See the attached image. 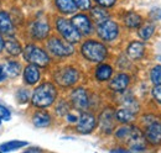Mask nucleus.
Masks as SVG:
<instances>
[{
  "mask_svg": "<svg viewBox=\"0 0 161 153\" xmlns=\"http://www.w3.org/2000/svg\"><path fill=\"white\" fill-rule=\"evenodd\" d=\"M56 98H57L56 87L50 82H45L34 90L31 103L35 108L46 109L50 108L56 101Z\"/></svg>",
  "mask_w": 161,
  "mask_h": 153,
  "instance_id": "1",
  "label": "nucleus"
},
{
  "mask_svg": "<svg viewBox=\"0 0 161 153\" xmlns=\"http://www.w3.org/2000/svg\"><path fill=\"white\" fill-rule=\"evenodd\" d=\"M82 56L89 62L101 63L108 57V48L104 43L96 40H87L80 46Z\"/></svg>",
  "mask_w": 161,
  "mask_h": 153,
  "instance_id": "2",
  "label": "nucleus"
},
{
  "mask_svg": "<svg viewBox=\"0 0 161 153\" xmlns=\"http://www.w3.org/2000/svg\"><path fill=\"white\" fill-rule=\"evenodd\" d=\"M144 136L149 145L161 146V120L156 116H145L144 119Z\"/></svg>",
  "mask_w": 161,
  "mask_h": 153,
  "instance_id": "3",
  "label": "nucleus"
},
{
  "mask_svg": "<svg viewBox=\"0 0 161 153\" xmlns=\"http://www.w3.org/2000/svg\"><path fill=\"white\" fill-rule=\"evenodd\" d=\"M53 79L57 85L62 88H69L80 80V72L72 66H64L53 73Z\"/></svg>",
  "mask_w": 161,
  "mask_h": 153,
  "instance_id": "4",
  "label": "nucleus"
},
{
  "mask_svg": "<svg viewBox=\"0 0 161 153\" xmlns=\"http://www.w3.org/2000/svg\"><path fill=\"white\" fill-rule=\"evenodd\" d=\"M55 24H56V30L58 31V34L62 36L63 40H66L67 42L72 45L78 43L80 41L82 35L69 20L64 19V18H57Z\"/></svg>",
  "mask_w": 161,
  "mask_h": 153,
  "instance_id": "5",
  "label": "nucleus"
},
{
  "mask_svg": "<svg viewBox=\"0 0 161 153\" xmlns=\"http://www.w3.org/2000/svg\"><path fill=\"white\" fill-rule=\"evenodd\" d=\"M24 59L27 61L31 64H35L37 67H47L50 64V56L46 53L45 50L35 45H27L24 51Z\"/></svg>",
  "mask_w": 161,
  "mask_h": 153,
  "instance_id": "6",
  "label": "nucleus"
},
{
  "mask_svg": "<svg viewBox=\"0 0 161 153\" xmlns=\"http://www.w3.org/2000/svg\"><path fill=\"white\" fill-rule=\"evenodd\" d=\"M47 50L55 57L66 58L75 53V47L72 43L67 42L66 40L58 37H50L47 41Z\"/></svg>",
  "mask_w": 161,
  "mask_h": 153,
  "instance_id": "7",
  "label": "nucleus"
},
{
  "mask_svg": "<svg viewBox=\"0 0 161 153\" xmlns=\"http://www.w3.org/2000/svg\"><path fill=\"white\" fill-rule=\"evenodd\" d=\"M125 142L129 146V151H131V152L145 151L146 146H147V142L145 140L144 132L139 127H136L134 125H130V131H129L128 137L125 138Z\"/></svg>",
  "mask_w": 161,
  "mask_h": 153,
  "instance_id": "8",
  "label": "nucleus"
},
{
  "mask_svg": "<svg viewBox=\"0 0 161 153\" xmlns=\"http://www.w3.org/2000/svg\"><path fill=\"white\" fill-rule=\"evenodd\" d=\"M97 35L104 42H112L119 36V25L109 19L97 24Z\"/></svg>",
  "mask_w": 161,
  "mask_h": 153,
  "instance_id": "9",
  "label": "nucleus"
},
{
  "mask_svg": "<svg viewBox=\"0 0 161 153\" xmlns=\"http://www.w3.org/2000/svg\"><path fill=\"white\" fill-rule=\"evenodd\" d=\"M97 127V119L92 113L88 111H82L80 115L78 120H77V125H76V131L80 135H88L92 134L94 131V129Z\"/></svg>",
  "mask_w": 161,
  "mask_h": 153,
  "instance_id": "10",
  "label": "nucleus"
},
{
  "mask_svg": "<svg viewBox=\"0 0 161 153\" xmlns=\"http://www.w3.org/2000/svg\"><path fill=\"white\" fill-rule=\"evenodd\" d=\"M69 98H71V104L73 105L75 109H77L80 111H84L89 108L91 100H89V93L87 89L78 87L71 93Z\"/></svg>",
  "mask_w": 161,
  "mask_h": 153,
  "instance_id": "11",
  "label": "nucleus"
},
{
  "mask_svg": "<svg viewBox=\"0 0 161 153\" xmlns=\"http://www.w3.org/2000/svg\"><path fill=\"white\" fill-rule=\"evenodd\" d=\"M99 127L105 135H110L115 127V111L112 108H105L99 115Z\"/></svg>",
  "mask_w": 161,
  "mask_h": 153,
  "instance_id": "12",
  "label": "nucleus"
},
{
  "mask_svg": "<svg viewBox=\"0 0 161 153\" xmlns=\"http://www.w3.org/2000/svg\"><path fill=\"white\" fill-rule=\"evenodd\" d=\"M71 22L73 24V26L78 30L80 35L83 36H89L93 32V24L89 16H87L86 14H76L72 19Z\"/></svg>",
  "mask_w": 161,
  "mask_h": 153,
  "instance_id": "13",
  "label": "nucleus"
},
{
  "mask_svg": "<svg viewBox=\"0 0 161 153\" xmlns=\"http://www.w3.org/2000/svg\"><path fill=\"white\" fill-rule=\"evenodd\" d=\"M130 84V76L126 73H118L117 76H114L112 78L110 83H109V89L117 93H121L125 92L126 88Z\"/></svg>",
  "mask_w": 161,
  "mask_h": 153,
  "instance_id": "14",
  "label": "nucleus"
},
{
  "mask_svg": "<svg viewBox=\"0 0 161 153\" xmlns=\"http://www.w3.org/2000/svg\"><path fill=\"white\" fill-rule=\"evenodd\" d=\"M50 34V25L46 20H36L31 26V35L36 40H45Z\"/></svg>",
  "mask_w": 161,
  "mask_h": 153,
  "instance_id": "15",
  "label": "nucleus"
},
{
  "mask_svg": "<svg viewBox=\"0 0 161 153\" xmlns=\"http://www.w3.org/2000/svg\"><path fill=\"white\" fill-rule=\"evenodd\" d=\"M145 45L144 42L141 41H133L128 45V48H126V55L128 57L133 61H139L141 58L144 57L145 55Z\"/></svg>",
  "mask_w": 161,
  "mask_h": 153,
  "instance_id": "16",
  "label": "nucleus"
},
{
  "mask_svg": "<svg viewBox=\"0 0 161 153\" xmlns=\"http://www.w3.org/2000/svg\"><path fill=\"white\" fill-rule=\"evenodd\" d=\"M40 78H41V73L37 66L30 63L25 68V71H24V80H25L26 84L34 85V84H36L40 80Z\"/></svg>",
  "mask_w": 161,
  "mask_h": 153,
  "instance_id": "17",
  "label": "nucleus"
},
{
  "mask_svg": "<svg viewBox=\"0 0 161 153\" xmlns=\"http://www.w3.org/2000/svg\"><path fill=\"white\" fill-rule=\"evenodd\" d=\"M55 5L61 14H64V15L75 14L78 10V8L73 0H55Z\"/></svg>",
  "mask_w": 161,
  "mask_h": 153,
  "instance_id": "18",
  "label": "nucleus"
},
{
  "mask_svg": "<svg viewBox=\"0 0 161 153\" xmlns=\"http://www.w3.org/2000/svg\"><path fill=\"white\" fill-rule=\"evenodd\" d=\"M94 76H96V79L98 82H107V80H109L112 78V76H113V68H112L110 64L102 63V64H99L96 68Z\"/></svg>",
  "mask_w": 161,
  "mask_h": 153,
  "instance_id": "19",
  "label": "nucleus"
},
{
  "mask_svg": "<svg viewBox=\"0 0 161 153\" xmlns=\"http://www.w3.org/2000/svg\"><path fill=\"white\" fill-rule=\"evenodd\" d=\"M123 22L128 29H139L140 25L142 24V18L139 14L130 11L123 16Z\"/></svg>",
  "mask_w": 161,
  "mask_h": 153,
  "instance_id": "20",
  "label": "nucleus"
},
{
  "mask_svg": "<svg viewBox=\"0 0 161 153\" xmlns=\"http://www.w3.org/2000/svg\"><path fill=\"white\" fill-rule=\"evenodd\" d=\"M0 32L8 36H11L14 34V26L11 19L5 11H0Z\"/></svg>",
  "mask_w": 161,
  "mask_h": 153,
  "instance_id": "21",
  "label": "nucleus"
},
{
  "mask_svg": "<svg viewBox=\"0 0 161 153\" xmlns=\"http://www.w3.org/2000/svg\"><path fill=\"white\" fill-rule=\"evenodd\" d=\"M32 122L39 129L48 127L51 125V115L46 111H37L32 116Z\"/></svg>",
  "mask_w": 161,
  "mask_h": 153,
  "instance_id": "22",
  "label": "nucleus"
},
{
  "mask_svg": "<svg viewBox=\"0 0 161 153\" xmlns=\"http://www.w3.org/2000/svg\"><path fill=\"white\" fill-rule=\"evenodd\" d=\"M135 115L136 114H134L133 111L123 106L115 111V120L119 121L120 124H130L135 120Z\"/></svg>",
  "mask_w": 161,
  "mask_h": 153,
  "instance_id": "23",
  "label": "nucleus"
},
{
  "mask_svg": "<svg viewBox=\"0 0 161 153\" xmlns=\"http://www.w3.org/2000/svg\"><path fill=\"white\" fill-rule=\"evenodd\" d=\"M91 18L96 24H101L109 19V13L105 10V8L94 6V8H91Z\"/></svg>",
  "mask_w": 161,
  "mask_h": 153,
  "instance_id": "24",
  "label": "nucleus"
},
{
  "mask_svg": "<svg viewBox=\"0 0 161 153\" xmlns=\"http://www.w3.org/2000/svg\"><path fill=\"white\" fill-rule=\"evenodd\" d=\"M156 30V26L153 24V22H146V24H141L139 30H138V35L142 41H147L153 37L154 32Z\"/></svg>",
  "mask_w": 161,
  "mask_h": 153,
  "instance_id": "25",
  "label": "nucleus"
},
{
  "mask_svg": "<svg viewBox=\"0 0 161 153\" xmlns=\"http://www.w3.org/2000/svg\"><path fill=\"white\" fill-rule=\"evenodd\" d=\"M4 47L8 51V53H10L11 56H19L21 53V46L20 43L15 40V38H9L6 40V42H4Z\"/></svg>",
  "mask_w": 161,
  "mask_h": 153,
  "instance_id": "26",
  "label": "nucleus"
},
{
  "mask_svg": "<svg viewBox=\"0 0 161 153\" xmlns=\"http://www.w3.org/2000/svg\"><path fill=\"white\" fill-rule=\"evenodd\" d=\"M123 106L129 109L130 111H133L134 114H138L139 113V103L136 101V99L133 95H125L123 98Z\"/></svg>",
  "mask_w": 161,
  "mask_h": 153,
  "instance_id": "27",
  "label": "nucleus"
},
{
  "mask_svg": "<svg viewBox=\"0 0 161 153\" xmlns=\"http://www.w3.org/2000/svg\"><path fill=\"white\" fill-rule=\"evenodd\" d=\"M21 72V66L19 62L10 61L5 64V73L9 76H18Z\"/></svg>",
  "mask_w": 161,
  "mask_h": 153,
  "instance_id": "28",
  "label": "nucleus"
},
{
  "mask_svg": "<svg viewBox=\"0 0 161 153\" xmlns=\"http://www.w3.org/2000/svg\"><path fill=\"white\" fill-rule=\"evenodd\" d=\"M26 145H27V142H24V141H10L6 143H1L0 151L1 152H9V151H14V150H18L20 147H24Z\"/></svg>",
  "mask_w": 161,
  "mask_h": 153,
  "instance_id": "29",
  "label": "nucleus"
},
{
  "mask_svg": "<svg viewBox=\"0 0 161 153\" xmlns=\"http://www.w3.org/2000/svg\"><path fill=\"white\" fill-rule=\"evenodd\" d=\"M150 80L154 85L161 84V64H156L150 71Z\"/></svg>",
  "mask_w": 161,
  "mask_h": 153,
  "instance_id": "30",
  "label": "nucleus"
},
{
  "mask_svg": "<svg viewBox=\"0 0 161 153\" xmlns=\"http://www.w3.org/2000/svg\"><path fill=\"white\" fill-rule=\"evenodd\" d=\"M129 131H130V125H124V126H120L115 130V138L119 140V141H125V138L128 137L129 135Z\"/></svg>",
  "mask_w": 161,
  "mask_h": 153,
  "instance_id": "31",
  "label": "nucleus"
},
{
  "mask_svg": "<svg viewBox=\"0 0 161 153\" xmlns=\"http://www.w3.org/2000/svg\"><path fill=\"white\" fill-rule=\"evenodd\" d=\"M16 98H18V100H19V103H20V104H25V103H27V101H29L30 92H29L27 89H25V88H21V89L18 90Z\"/></svg>",
  "mask_w": 161,
  "mask_h": 153,
  "instance_id": "32",
  "label": "nucleus"
},
{
  "mask_svg": "<svg viewBox=\"0 0 161 153\" xmlns=\"http://www.w3.org/2000/svg\"><path fill=\"white\" fill-rule=\"evenodd\" d=\"M68 110H69V106H68V104L64 100H61L60 103L57 104V106H56V113L60 115V116L67 115L68 114Z\"/></svg>",
  "mask_w": 161,
  "mask_h": 153,
  "instance_id": "33",
  "label": "nucleus"
},
{
  "mask_svg": "<svg viewBox=\"0 0 161 153\" xmlns=\"http://www.w3.org/2000/svg\"><path fill=\"white\" fill-rule=\"evenodd\" d=\"M77 5V8L80 9L82 11H87V10H91L92 8V1L91 0H73Z\"/></svg>",
  "mask_w": 161,
  "mask_h": 153,
  "instance_id": "34",
  "label": "nucleus"
},
{
  "mask_svg": "<svg viewBox=\"0 0 161 153\" xmlns=\"http://www.w3.org/2000/svg\"><path fill=\"white\" fill-rule=\"evenodd\" d=\"M151 95L154 98V100L160 104L161 105V84H158V85H154L153 90H151Z\"/></svg>",
  "mask_w": 161,
  "mask_h": 153,
  "instance_id": "35",
  "label": "nucleus"
},
{
  "mask_svg": "<svg viewBox=\"0 0 161 153\" xmlns=\"http://www.w3.org/2000/svg\"><path fill=\"white\" fill-rule=\"evenodd\" d=\"M0 119L5 120V121H9L11 119V114H10L9 109L5 108L4 105H0Z\"/></svg>",
  "mask_w": 161,
  "mask_h": 153,
  "instance_id": "36",
  "label": "nucleus"
},
{
  "mask_svg": "<svg viewBox=\"0 0 161 153\" xmlns=\"http://www.w3.org/2000/svg\"><path fill=\"white\" fill-rule=\"evenodd\" d=\"M99 6L102 8H105V9H109V8H113L117 3V0H94Z\"/></svg>",
  "mask_w": 161,
  "mask_h": 153,
  "instance_id": "37",
  "label": "nucleus"
},
{
  "mask_svg": "<svg viewBox=\"0 0 161 153\" xmlns=\"http://www.w3.org/2000/svg\"><path fill=\"white\" fill-rule=\"evenodd\" d=\"M150 18L153 20H161V8H153L149 13Z\"/></svg>",
  "mask_w": 161,
  "mask_h": 153,
  "instance_id": "38",
  "label": "nucleus"
},
{
  "mask_svg": "<svg viewBox=\"0 0 161 153\" xmlns=\"http://www.w3.org/2000/svg\"><path fill=\"white\" fill-rule=\"evenodd\" d=\"M66 117H67V121L68 122H77V120H78V117L76 116V115H72V114H67L66 115Z\"/></svg>",
  "mask_w": 161,
  "mask_h": 153,
  "instance_id": "39",
  "label": "nucleus"
},
{
  "mask_svg": "<svg viewBox=\"0 0 161 153\" xmlns=\"http://www.w3.org/2000/svg\"><path fill=\"white\" fill-rule=\"evenodd\" d=\"M26 152H42V150L39 147H31V148H27Z\"/></svg>",
  "mask_w": 161,
  "mask_h": 153,
  "instance_id": "40",
  "label": "nucleus"
},
{
  "mask_svg": "<svg viewBox=\"0 0 161 153\" xmlns=\"http://www.w3.org/2000/svg\"><path fill=\"white\" fill-rule=\"evenodd\" d=\"M128 148H113L112 152H128Z\"/></svg>",
  "mask_w": 161,
  "mask_h": 153,
  "instance_id": "41",
  "label": "nucleus"
},
{
  "mask_svg": "<svg viewBox=\"0 0 161 153\" xmlns=\"http://www.w3.org/2000/svg\"><path fill=\"white\" fill-rule=\"evenodd\" d=\"M3 48H4V40H3V37L0 36V52L3 51Z\"/></svg>",
  "mask_w": 161,
  "mask_h": 153,
  "instance_id": "42",
  "label": "nucleus"
},
{
  "mask_svg": "<svg viewBox=\"0 0 161 153\" xmlns=\"http://www.w3.org/2000/svg\"><path fill=\"white\" fill-rule=\"evenodd\" d=\"M1 74H3V67L0 66V76H1Z\"/></svg>",
  "mask_w": 161,
  "mask_h": 153,
  "instance_id": "43",
  "label": "nucleus"
},
{
  "mask_svg": "<svg viewBox=\"0 0 161 153\" xmlns=\"http://www.w3.org/2000/svg\"><path fill=\"white\" fill-rule=\"evenodd\" d=\"M0 124H1V119H0Z\"/></svg>",
  "mask_w": 161,
  "mask_h": 153,
  "instance_id": "44",
  "label": "nucleus"
}]
</instances>
